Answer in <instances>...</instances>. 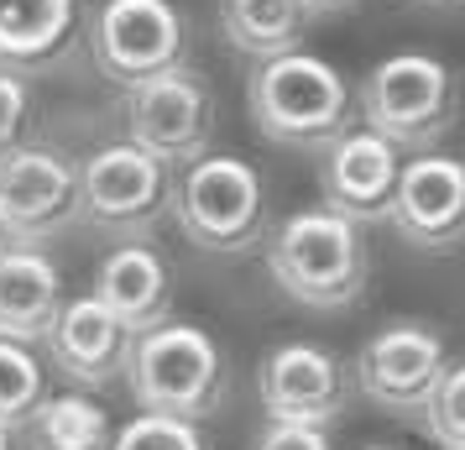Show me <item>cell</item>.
I'll use <instances>...</instances> for the list:
<instances>
[{
    "mask_svg": "<svg viewBox=\"0 0 465 450\" xmlns=\"http://www.w3.org/2000/svg\"><path fill=\"white\" fill-rule=\"evenodd\" d=\"M89 43H94V64L115 85L131 89L183 64L189 26H183V11L173 0H105L94 11Z\"/></svg>",
    "mask_w": 465,
    "mask_h": 450,
    "instance_id": "cell-9",
    "label": "cell"
},
{
    "mask_svg": "<svg viewBox=\"0 0 465 450\" xmlns=\"http://www.w3.org/2000/svg\"><path fill=\"white\" fill-rule=\"evenodd\" d=\"M298 5L314 16V11H340V5H351V0H298Z\"/></svg>",
    "mask_w": 465,
    "mask_h": 450,
    "instance_id": "cell-25",
    "label": "cell"
},
{
    "mask_svg": "<svg viewBox=\"0 0 465 450\" xmlns=\"http://www.w3.org/2000/svg\"><path fill=\"white\" fill-rule=\"evenodd\" d=\"M444 341L434 325L423 320H392L381 325L356 356V383L387 414H423L434 387L444 377Z\"/></svg>",
    "mask_w": 465,
    "mask_h": 450,
    "instance_id": "cell-10",
    "label": "cell"
},
{
    "mask_svg": "<svg viewBox=\"0 0 465 450\" xmlns=\"http://www.w3.org/2000/svg\"><path fill=\"white\" fill-rule=\"evenodd\" d=\"M173 210V168L131 142H110L79 168V215L115 241H147Z\"/></svg>",
    "mask_w": 465,
    "mask_h": 450,
    "instance_id": "cell-6",
    "label": "cell"
},
{
    "mask_svg": "<svg viewBox=\"0 0 465 450\" xmlns=\"http://www.w3.org/2000/svg\"><path fill=\"white\" fill-rule=\"evenodd\" d=\"M267 267L277 288L303 309H345L366 288V241L361 225L330 210H298L267 236Z\"/></svg>",
    "mask_w": 465,
    "mask_h": 450,
    "instance_id": "cell-1",
    "label": "cell"
},
{
    "mask_svg": "<svg viewBox=\"0 0 465 450\" xmlns=\"http://www.w3.org/2000/svg\"><path fill=\"white\" fill-rule=\"evenodd\" d=\"M173 215L189 246L214 257H241L252 252L267 231V189L262 173L246 157H199L173 184Z\"/></svg>",
    "mask_w": 465,
    "mask_h": 450,
    "instance_id": "cell-4",
    "label": "cell"
},
{
    "mask_svg": "<svg viewBox=\"0 0 465 450\" xmlns=\"http://www.w3.org/2000/svg\"><path fill=\"white\" fill-rule=\"evenodd\" d=\"M64 309V278L43 252L11 246L0 257V341L37 345Z\"/></svg>",
    "mask_w": 465,
    "mask_h": 450,
    "instance_id": "cell-16",
    "label": "cell"
},
{
    "mask_svg": "<svg viewBox=\"0 0 465 450\" xmlns=\"http://www.w3.org/2000/svg\"><path fill=\"white\" fill-rule=\"evenodd\" d=\"M0 450H22V440H16V425H0Z\"/></svg>",
    "mask_w": 465,
    "mask_h": 450,
    "instance_id": "cell-26",
    "label": "cell"
},
{
    "mask_svg": "<svg viewBox=\"0 0 465 450\" xmlns=\"http://www.w3.org/2000/svg\"><path fill=\"white\" fill-rule=\"evenodd\" d=\"M455 105H460L455 74L429 53H392L361 85V121L387 147L429 152L455 126Z\"/></svg>",
    "mask_w": 465,
    "mask_h": 450,
    "instance_id": "cell-5",
    "label": "cell"
},
{
    "mask_svg": "<svg viewBox=\"0 0 465 450\" xmlns=\"http://www.w3.org/2000/svg\"><path fill=\"white\" fill-rule=\"evenodd\" d=\"M94 299L105 304L131 335H147V330H157V325L173 320V273H168V262L157 257L152 246H142V241L115 246V252L100 262Z\"/></svg>",
    "mask_w": 465,
    "mask_h": 450,
    "instance_id": "cell-15",
    "label": "cell"
},
{
    "mask_svg": "<svg viewBox=\"0 0 465 450\" xmlns=\"http://www.w3.org/2000/svg\"><path fill=\"white\" fill-rule=\"evenodd\" d=\"M126 383L131 398L142 404V414L193 425V419L214 414L220 398H225V356H220L210 330L168 320L131 341Z\"/></svg>",
    "mask_w": 465,
    "mask_h": 450,
    "instance_id": "cell-3",
    "label": "cell"
},
{
    "mask_svg": "<svg viewBox=\"0 0 465 450\" xmlns=\"http://www.w3.org/2000/svg\"><path fill=\"white\" fill-rule=\"evenodd\" d=\"M413 5H450V0H413Z\"/></svg>",
    "mask_w": 465,
    "mask_h": 450,
    "instance_id": "cell-28",
    "label": "cell"
},
{
    "mask_svg": "<svg viewBox=\"0 0 465 450\" xmlns=\"http://www.w3.org/2000/svg\"><path fill=\"white\" fill-rule=\"evenodd\" d=\"M26 440L32 450H110L115 425L94 398L64 393V398H43L26 414Z\"/></svg>",
    "mask_w": 465,
    "mask_h": 450,
    "instance_id": "cell-19",
    "label": "cell"
},
{
    "mask_svg": "<svg viewBox=\"0 0 465 450\" xmlns=\"http://www.w3.org/2000/svg\"><path fill=\"white\" fill-rule=\"evenodd\" d=\"M26 110H32V89H26V79L22 74H11V68H0V152L22 147Z\"/></svg>",
    "mask_w": 465,
    "mask_h": 450,
    "instance_id": "cell-23",
    "label": "cell"
},
{
    "mask_svg": "<svg viewBox=\"0 0 465 450\" xmlns=\"http://www.w3.org/2000/svg\"><path fill=\"white\" fill-rule=\"evenodd\" d=\"M131 341L136 335L89 294V299H74L58 309V320L47 330V356H53V372H64L68 383L110 387L115 377H126Z\"/></svg>",
    "mask_w": 465,
    "mask_h": 450,
    "instance_id": "cell-14",
    "label": "cell"
},
{
    "mask_svg": "<svg viewBox=\"0 0 465 450\" xmlns=\"http://www.w3.org/2000/svg\"><path fill=\"white\" fill-rule=\"evenodd\" d=\"M246 105L256 131L282 147H330L351 121V89L335 64L293 47L252 68Z\"/></svg>",
    "mask_w": 465,
    "mask_h": 450,
    "instance_id": "cell-2",
    "label": "cell"
},
{
    "mask_svg": "<svg viewBox=\"0 0 465 450\" xmlns=\"http://www.w3.org/2000/svg\"><path fill=\"white\" fill-rule=\"evenodd\" d=\"M366 450H392V445H366Z\"/></svg>",
    "mask_w": 465,
    "mask_h": 450,
    "instance_id": "cell-29",
    "label": "cell"
},
{
    "mask_svg": "<svg viewBox=\"0 0 465 450\" xmlns=\"http://www.w3.org/2000/svg\"><path fill=\"white\" fill-rule=\"evenodd\" d=\"M252 450H330V429L309 425H267Z\"/></svg>",
    "mask_w": 465,
    "mask_h": 450,
    "instance_id": "cell-24",
    "label": "cell"
},
{
    "mask_svg": "<svg viewBox=\"0 0 465 450\" xmlns=\"http://www.w3.org/2000/svg\"><path fill=\"white\" fill-rule=\"evenodd\" d=\"M5 252H11V236H5V231H0V257H5Z\"/></svg>",
    "mask_w": 465,
    "mask_h": 450,
    "instance_id": "cell-27",
    "label": "cell"
},
{
    "mask_svg": "<svg viewBox=\"0 0 465 450\" xmlns=\"http://www.w3.org/2000/svg\"><path fill=\"white\" fill-rule=\"evenodd\" d=\"M423 425H429V435L444 450H465V362L444 366L440 387H434V398L423 408Z\"/></svg>",
    "mask_w": 465,
    "mask_h": 450,
    "instance_id": "cell-21",
    "label": "cell"
},
{
    "mask_svg": "<svg viewBox=\"0 0 465 450\" xmlns=\"http://www.w3.org/2000/svg\"><path fill=\"white\" fill-rule=\"evenodd\" d=\"M256 387H262V408H267L272 425L330 429L345 408V366L324 345L309 341H288L267 351V362L256 372Z\"/></svg>",
    "mask_w": 465,
    "mask_h": 450,
    "instance_id": "cell-11",
    "label": "cell"
},
{
    "mask_svg": "<svg viewBox=\"0 0 465 450\" xmlns=\"http://www.w3.org/2000/svg\"><path fill=\"white\" fill-rule=\"evenodd\" d=\"M47 398V372L32 356V345L0 341V425H22Z\"/></svg>",
    "mask_w": 465,
    "mask_h": 450,
    "instance_id": "cell-20",
    "label": "cell"
},
{
    "mask_svg": "<svg viewBox=\"0 0 465 450\" xmlns=\"http://www.w3.org/2000/svg\"><path fill=\"white\" fill-rule=\"evenodd\" d=\"M319 189H324V210L366 225V220H387L392 189H398V147H387L371 131H340L330 147H319Z\"/></svg>",
    "mask_w": 465,
    "mask_h": 450,
    "instance_id": "cell-13",
    "label": "cell"
},
{
    "mask_svg": "<svg viewBox=\"0 0 465 450\" xmlns=\"http://www.w3.org/2000/svg\"><path fill=\"white\" fill-rule=\"evenodd\" d=\"M303 22H309V11L298 0H225V11H220L231 47H241L256 64L293 53L303 37Z\"/></svg>",
    "mask_w": 465,
    "mask_h": 450,
    "instance_id": "cell-18",
    "label": "cell"
},
{
    "mask_svg": "<svg viewBox=\"0 0 465 450\" xmlns=\"http://www.w3.org/2000/svg\"><path fill=\"white\" fill-rule=\"evenodd\" d=\"M387 220L419 252H455L465 241V163L429 152L402 163Z\"/></svg>",
    "mask_w": 465,
    "mask_h": 450,
    "instance_id": "cell-12",
    "label": "cell"
},
{
    "mask_svg": "<svg viewBox=\"0 0 465 450\" xmlns=\"http://www.w3.org/2000/svg\"><path fill=\"white\" fill-rule=\"evenodd\" d=\"M110 450H204L199 429L189 419H163V414H136L131 425L115 429Z\"/></svg>",
    "mask_w": 465,
    "mask_h": 450,
    "instance_id": "cell-22",
    "label": "cell"
},
{
    "mask_svg": "<svg viewBox=\"0 0 465 450\" xmlns=\"http://www.w3.org/2000/svg\"><path fill=\"white\" fill-rule=\"evenodd\" d=\"M79 37V0H0V68L64 64Z\"/></svg>",
    "mask_w": 465,
    "mask_h": 450,
    "instance_id": "cell-17",
    "label": "cell"
},
{
    "mask_svg": "<svg viewBox=\"0 0 465 450\" xmlns=\"http://www.w3.org/2000/svg\"><path fill=\"white\" fill-rule=\"evenodd\" d=\"M121 115H126V142L131 147L152 152L157 163L168 168H189L199 157H210L214 142V100L204 79L193 68H168L157 79H142V85L126 89L121 100Z\"/></svg>",
    "mask_w": 465,
    "mask_h": 450,
    "instance_id": "cell-7",
    "label": "cell"
},
{
    "mask_svg": "<svg viewBox=\"0 0 465 450\" xmlns=\"http://www.w3.org/2000/svg\"><path fill=\"white\" fill-rule=\"evenodd\" d=\"M79 220V168L47 147L0 152V231L11 246L37 252Z\"/></svg>",
    "mask_w": 465,
    "mask_h": 450,
    "instance_id": "cell-8",
    "label": "cell"
}]
</instances>
